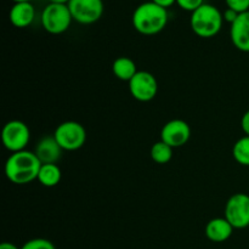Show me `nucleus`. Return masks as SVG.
<instances>
[{
    "label": "nucleus",
    "instance_id": "f03ea898",
    "mask_svg": "<svg viewBox=\"0 0 249 249\" xmlns=\"http://www.w3.org/2000/svg\"><path fill=\"white\" fill-rule=\"evenodd\" d=\"M168 11L152 1H146L134 10L131 22L136 32L142 36H156L168 23Z\"/></svg>",
    "mask_w": 249,
    "mask_h": 249
},
{
    "label": "nucleus",
    "instance_id": "20e7f679",
    "mask_svg": "<svg viewBox=\"0 0 249 249\" xmlns=\"http://www.w3.org/2000/svg\"><path fill=\"white\" fill-rule=\"evenodd\" d=\"M41 26L50 34H62L71 27L73 18L68 5L48 4L40 16Z\"/></svg>",
    "mask_w": 249,
    "mask_h": 249
},
{
    "label": "nucleus",
    "instance_id": "5701e85b",
    "mask_svg": "<svg viewBox=\"0 0 249 249\" xmlns=\"http://www.w3.org/2000/svg\"><path fill=\"white\" fill-rule=\"evenodd\" d=\"M241 128L245 131L246 135L249 136V109L242 116V119H241Z\"/></svg>",
    "mask_w": 249,
    "mask_h": 249
},
{
    "label": "nucleus",
    "instance_id": "b1692460",
    "mask_svg": "<svg viewBox=\"0 0 249 249\" xmlns=\"http://www.w3.org/2000/svg\"><path fill=\"white\" fill-rule=\"evenodd\" d=\"M155 4L160 5V6L164 7V9H168V7L173 6L174 4H177V0H151Z\"/></svg>",
    "mask_w": 249,
    "mask_h": 249
},
{
    "label": "nucleus",
    "instance_id": "9d476101",
    "mask_svg": "<svg viewBox=\"0 0 249 249\" xmlns=\"http://www.w3.org/2000/svg\"><path fill=\"white\" fill-rule=\"evenodd\" d=\"M191 138V128L182 119H173L165 123L160 130V140L173 148L182 147Z\"/></svg>",
    "mask_w": 249,
    "mask_h": 249
},
{
    "label": "nucleus",
    "instance_id": "a211bd4d",
    "mask_svg": "<svg viewBox=\"0 0 249 249\" xmlns=\"http://www.w3.org/2000/svg\"><path fill=\"white\" fill-rule=\"evenodd\" d=\"M233 160L241 165L249 167V136L238 139L232 147Z\"/></svg>",
    "mask_w": 249,
    "mask_h": 249
},
{
    "label": "nucleus",
    "instance_id": "412c9836",
    "mask_svg": "<svg viewBox=\"0 0 249 249\" xmlns=\"http://www.w3.org/2000/svg\"><path fill=\"white\" fill-rule=\"evenodd\" d=\"M177 4L180 9L192 14V12L196 11L198 7H201L204 4V0H177Z\"/></svg>",
    "mask_w": 249,
    "mask_h": 249
},
{
    "label": "nucleus",
    "instance_id": "6ab92c4d",
    "mask_svg": "<svg viewBox=\"0 0 249 249\" xmlns=\"http://www.w3.org/2000/svg\"><path fill=\"white\" fill-rule=\"evenodd\" d=\"M21 249H56L53 243L46 238H33L22 246Z\"/></svg>",
    "mask_w": 249,
    "mask_h": 249
},
{
    "label": "nucleus",
    "instance_id": "a878e982",
    "mask_svg": "<svg viewBox=\"0 0 249 249\" xmlns=\"http://www.w3.org/2000/svg\"><path fill=\"white\" fill-rule=\"evenodd\" d=\"M49 2H50V4H65V5H68L70 0H49Z\"/></svg>",
    "mask_w": 249,
    "mask_h": 249
},
{
    "label": "nucleus",
    "instance_id": "bb28decb",
    "mask_svg": "<svg viewBox=\"0 0 249 249\" xmlns=\"http://www.w3.org/2000/svg\"><path fill=\"white\" fill-rule=\"evenodd\" d=\"M14 2H24V1H31V0H12Z\"/></svg>",
    "mask_w": 249,
    "mask_h": 249
},
{
    "label": "nucleus",
    "instance_id": "f257e3e1",
    "mask_svg": "<svg viewBox=\"0 0 249 249\" xmlns=\"http://www.w3.org/2000/svg\"><path fill=\"white\" fill-rule=\"evenodd\" d=\"M41 162L31 151H19L10 155L5 163V175L15 185H27L38 179Z\"/></svg>",
    "mask_w": 249,
    "mask_h": 249
},
{
    "label": "nucleus",
    "instance_id": "f3484780",
    "mask_svg": "<svg viewBox=\"0 0 249 249\" xmlns=\"http://www.w3.org/2000/svg\"><path fill=\"white\" fill-rule=\"evenodd\" d=\"M150 155L153 162L158 163V164H167L173 158V147L163 142L162 140L157 141L151 147Z\"/></svg>",
    "mask_w": 249,
    "mask_h": 249
},
{
    "label": "nucleus",
    "instance_id": "1a4fd4ad",
    "mask_svg": "<svg viewBox=\"0 0 249 249\" xmlns=\"http://www.w3.org/2000/svg\"><path fill=\"white\" fill-rule=\"evenodd\" d=\"M131 96L140 102L152 101L158 92V82L155 75L146 71H139L129 82Z\"/></svg>",
    "mask_w": 249,
    "mask_h": 249
},
{
    "label": "nucleus",
    "instance_id": "39448f33",
    "mask_svg": "<svg viewBox=\"0 0 249 249\" xmlns=\"http://www.w3.org/2000/svg\"><path fill=\"white\" fill-rule=\"evenodd\" d=\"M56 141L63 151H77L84 146L87 141V131L80 123L67 121L57 125L53 133Z\"/></svg>",
    "mask_w": 249,
    "mask_h": 249
},
{
    "label": "nucleus",
    "instance_id": "dca6fc26",
    "mask_svg": "<svg viewBox=\"0 0 249 249\" xmlns=\"http://www.w3.org/2000/svg\"><path fill=\"white\" fill-rule=\"evenodd\" d=\"M62 172L57 164H41L38 181L45 187H55L60 184Z\"/></svg>",
    "mask_w": 249,
    "mask_h": 249
},
{
    "label": "nucleus",
    "instance_id": "aec40b11",
    "mask_svg": "<svg viewBox=\"0 0 249 249\" xmlns=\"http://www.w3.org/2000/svg\"><path fill=\"white\" fill-rule=\"evenodd\" d=\"M228 9L233 10L237 14L249 11V0H225Z\"/></svg>",
    "mask_w": 249,
    "mask_h": 249
},
{
    "label": "nucleus",
    "instance_id": "4468645a",
    "mask_svg": "<svg viewBox=\"0 0 249 249\" xmlns=\"http://www.w3.org/2000/svg\"><path fill=\"white\" fill-rule=\"evenodd\" d=\"M235 229L225 218H214L208 221L206 226V236L212 242L221 243L232 236Z\"/></svg>",
    "mask_w": 249,
    "mask_h": 249
},
{
    "label": "nucleus",
    "instance_id": "2eb2a0df",
    "mask_svg": "<svg viewBox=\"0 0 249 249\" xmlns=\"http://www.w3.org/2000/svg\"><path fill=\"white\" fill-rule=\"evenodd\" d=\"M112 72L116 78L129 83L139 71L136 67V63L131 58L122 56V57L114 60L113 65H112Z\"/></svg>",
    "mask_w": 249,
    "mask_h": 249
},
{
    "label": "nucleus",
    "instance_id": "f8f14e48",
    "mask_svg": "<svg viewBox=\"0 0 249 249\" xmlns=\"http://www.w3.org/2000/svg\"><path fill=\"white\" fill-rule=\"evenodd\" d=\"M62 147L58 145L55 136H44L36 143L34 153L41 164H56L62 156Z\"/></svg>",
    "mask_w": 249,
    "mask_h": 249
},
{
    "label": "nucleus",
    "instance_id": "4be33fe9",
    "mask_svg": "<svg viewBox=\"0 0 249 249\" xmlns=\"http://www.w3.org/2000/svg\"><path fill=\"white\" fill-rule=\"evenodd\" d=\"M238 15H240V14H237V12L233 11V10L226 9L225 11H224V14H223L224 21H226V22H228V23L232 24L233 22H235L236 19H237Z\"/></svg>",
    "mask_w": 249,
    "mask_h": 249
},
{
    "label": "nucleus",
    "instance_id": "ddd939ff",
    "mask_svg": "<svg viewBox=\"0 0 249 249\" xmlns=\"http://www.w3.org/2000/svg\"><path fill=\"white\" fill-rule=\"evenodd\" d=\"M36 17V9L31 1L15 2L10 10L9 18L16 28H26L31 26Z\"/></svg>",
    "mask_w": 249,
    "mask_h": 249
},
{
    "label": "nucleus",
    "instance_id": "423d86ee",
    "mask_svg": "<svg viewBox=\"0 0 249 249\" xmlns=\"http://www.w3.org/2000/svg\"><path fill=\"white\" fill-rule=\"evenodd\" d=\"M31 140L28 125L21 121H10L1 130V141L4 147L11 153L26 150Z\"/></svg>",
    "mask_w": 249,
    "mask_h": 249
},
{
    "label": "nucleus",
    "instance_id": "7ed1b4c3",
    "mask_svg": "<svg viewBox=\"0 0 249 249\" xmlns=\"http://www.w3.org/2000/svg\"><path fill=\"white\" fill-rule=\"evenodd\" d=\"M223 22V12L214 5L204 2L191 14L190 26L196 36L201 38H212L220 32Z\"/></svg>",
    "mask_w": 249,
    "mask_h": 249
},
{
    "label": "nucleus",
    "instance_id": "9b49d317",
    "mask_svg": "<svg viewBox=\"0 0 249 249\" xmlns=\"http://www.w3.org/2000/svg\"><path fill=\"white\" fill-rule=\"evenodd\" d=\"M230 38L233 46L242 53H249V11L238 15L231 24Z\"/></svg>",
    "mask_w": 249,
    "mask_h": 249
},
{
    "label": "nucleus",
    "instance_id": "0eeeda50",
    "mask_svg": "<svg viewBox=\"0 0 249 249\" xmlns=\"http://www.w3.org/2000/svg\"><path fill=\"white\" fill-rule=\"evenodd\" d=\"M224 218L233 229H246L249 226V196L247 194H235L228 199Z\"/></svg>",
    "mask_w": 249,
    "mask_h": 249
},
{
    "label": "nucleus",
    "instance_id": "6e6552de",
    "mask_svg": "<svg viewBox=\"0 0 249 249\" xmlns=\"http://www.w3.org/2000/svg\"><path fill=\"white\" fill-rule=\"evenodd\" d=\"M68 9L73 21L80 24H92L104 15L102 0H70Z\"/></svg>",
    "mask_w": 249,
    "mask_h": 249
},
{
    "label": "nucleus",
    "instance_id": "393cba45",
    "mask_svg": "<svg viewBox=\"0 0 249 249\" xmlns=\"http://www.w3.org/2000/svg\"><path fill=\"white\" fill-rule=\"evenodd\" d=\"M0 249H21L11 242H4L0 245Z\"/></svg>",
    "mask_w": 249,
    "mask_h": 249
}]
</instances>
